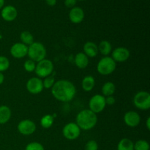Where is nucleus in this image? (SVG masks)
Masks as SVG:
<instances>
[{"label":"nucleus","mask_w":150,"mask_h":150,"mask_svg":"<svg viewBox=\"0 0 150 150\" xmlns=\"http://www.w3.org/2000/svg\"><path fill=\"white\" fill-rule=\"evenodd\" d=\"M54 71V63L50 59L45 58L36 63L35 73L37 75V77L40 79H44L47 76H51Z\"/></svg>","instance_id":"nucleus-5"},{"label":"nucleus","mask_w":150,"mask_h":150,"mask_svg":"<svg viewBox=\"0 0 150 150\" xmlns=\"http://www.w3.org/2000/svg\"><path fill=\"white\" fill-rule=\"evenodd\" d=\"M2 38H3V36H2V33H1V30H0V40H1L2 39Z\"/></svg>","instance_id":"nucleus-37"},{"label":"nucleus","mask_w":150,"mask_h":150,"mask_svg":"<svg viewBox=\"0 0 150 150\" xmlns=\"http://www.w3.org/2000/svg\"><path fill=\"white\" fill-rule=\"evenodd\" d=\"M26 88L32 95H38L44 89L42 80L38 77H32L27 81Z\"/></svg>","instance_id":"nucleus-10"},{"label":"nucleus","mask_w":150,"mask_h":150,"mask_svg":"<svg viewBox=\"0 0 150 150\" xmlns=\"http://www.w3.org/2000/svg\"><path fill=\"white\" fill-rule=\"evenodd\" d=\"M12 117V111L7 105H0V125L8 122Z\"/></svg>","instance_id":"nucleus-18"},{"label":"nucleus","mask_w":150,"mask_h":150,"mask_svg":"<svg viewBox=\"0 0 150 150\" xmlns=\"http://www.w3.org/2000/svg\"><path fill=\"white\" fill-rule=\"evenodd\" d=\"M25 150H45V149L42 144L34 142L28 144L26 146Z\"/></svg>","instance_id":"nucleus-29"},{"label":"nucleus","mask_w":150,"mask_h":150,"mask_svg":"<svg viewBox=\"0 0 150 150\" xmlns=\"http://www.w3.org/2000/svg\"><path fill=\"white\" fill-rule=\"evenodd\" d=\"M74 62L78 68L81 69V70H83V69L86 68L89 65V57L83 52H79L75 56Z\"/></svg>","instance_id":"nucleus-17"},{"label":"nucleus","mask_w":150,"mask_h":150,"mask_svg":"<svg viewBox=\"0 0 150 150\" xmlns=\"http://www.w3.org/2000/svg\"><path fill=\"white\" fill-rule=\"evenodd\" d=\"M56 80L54 76L51 75L49 76H47V77L44 78V79L42 80V84H43V88L46 89H51L53 87V86L55 83Z\"/></svg>","instance_id":"nucleus-26"},{"label":"nucleus","mask_w":150,"mask_h":150,"mask_svg":"<svg viewBox=\"0 0 150 150\" xmlns=\"http://www.w3.org/2000/svg\"><path fill=\"white\" fill-rule=\"evenodd\" d=\"M78 1V0H77ZM79 1H84V0H79Z\"/></svg>","instance_id":"nucleus-38"},{"label":"nucleus","mask_w":150,"mask_h":150,"mask_svg":"<svg viewBox=\"0 0 150 150\" xmlns=\"http://www.w3.org/2000/svg\"><path fill=\"white\" fill-rule=\"evenodd\" d=\"M4 81V76L3 73H0V85L2 84Z\"/></svg>","instance_id":"nucleus-35"},{"label":"nucleus","mask_w":150,"mask_h":150,"mask_svg":"<svg viewBox=\"0 0 150 150\" xmlns=\"http://www.w3.org/2000/svg\"><path fill=\"white\" fill-rule=\"evenodd\" d=\"M85 17L84 11L80 7H74L70 9L69 12V19L74 24L81 23Z\"/></svg>","instance_id":"nucleus-15"},{"label":"nucleus","mask_w":150,"mask_h":150,"mask_svg":"<svg viewBox=\"0 0 150 150\" xmlns=\"http://www.w3.org/2000/svg\"><path fill=\"white\" fill-rule=\"evenodd\" d=\"M150 146L147 141L140 139L134 143V150H149Z\"/></svg>","instance_id":"nucleus-25"},{"label":"nucleus","mask_w":150,"mask_h":150,"mask_svg":"<svg viewBox=\"0 0 150 150\" xmlns=\"http://www.w3.org/2000/svg\"><path fill=\"white\" fill-rule=\"evenodd\" d=\"M54 122V118L52 114H45L40 119V125L42 128L48 129L53 125Z\"/></svg>","instance_id":"nucleus-23"},{"label":"nucleus","mask_w":150,"mask_h":150,"mask_svg":"<svg viewBox=\"0 0 150 150\" xmlns=\"http://www.w3.org/2000/svg\"><path fill=\"white\" fill-rule=\"evenodd\" d=\"M10 65L9 59L5 56H0V73L7 71Z\"/></svg>","instance_id":"nucleus-27"},{"label":"nucleus","mask_w":150,"mask_h":150,"mask_svg":"<svg viewBox=\"0 0 150 150\" xmlns=\"http://www.w3.org/2000/svg\"><path fill=\"white\" fill-rule=\"evenodd\" d=\"M81 130L76 122H69L62 128V135L66 139L73 141L77 139L81 135Z\"/></svg>","instance_id":"nucleus-8"},{"label":"nucleus","mask_w":150,"mask_h":150,"mask_svg":"<svg viewBox=\"0 0 150 150\" xmlns=\"http://www.w3.org/2000/svg\"><path fill=\"white\" fill-rule=\"evenodd\" d=\"M46 55V48L41 42H34L28 46L27 56L30 59L33 60L36 63L45 59Z\"/></svg>","instance_id":"nucleus-3"},{"label":"nucleus","mask_w":150,"mask_h":150,"mask_svg":"<svg viewBox=\"0 0 150 150\" xmlns=\"http://www.w3.org/2000/svg\"><path fill=\"white\" fill-rule=\"evenodd\" d=\"M64 5L67 8H73L76 7V4L77 3V0H64Z\"/></svg>","instance_id":"nucleus-31"},{"label":"nucleus","mask_w":150,"mask_h":150,"mask_svg":"<svg viewBox=\"0 0 150 150\" xmlns=\"http://www.w3.org/2000/svg\"><path fill=\"white\" fill-rule=\"evenodd\" d=\"M133 104L139 110L146 111L150 108V94L146 91H140L134 95Z\"/></svg>","instance_id":"nucleus-6"},{"label":"nucleus","mask_w":150,"mask_h":150,"mask_svg":"<svg viewBox=\"0 0 150 150\" xmlns=\"http://www.w3.org/2000/svg\"><path fill=\"white\" fill-rule=\"evenodd\" d=\"M20 39L21 41V42L27 45V46H29V45H30L31 44H32L35 42L34 41L33 35L29 31H23V32H22L20 35Z\"/></svg>","instance_id":"nucleus-24"},{"label":"nucleus","mask_w":150,"mask_h":150,"mask_svg":"<svg viewBox=\"0 0 150 150\" xmlns=\"http://www.w3.org/2000/svg\"><path fill=\"white\" fill-rule=\"evenodd\" d=\"M130 57V52L125 47H117L111 51V58L116 62H125Z\"/></svg>","instance_id":"nucleus-11"},{"label":"nucleus","mask_w":150,"mask_h":150,"mask_svg":"<svg viewBox=\"0 0 150 150\" xmlns=\"http://www.w3.org/2000/svg\"><path fill=\"white\" fill-rule=\"evenodd\" d=\"M98 52L100 53L103 57H108L112 51V45L109 41L104 40H102L98 45Z\"/></svg>","instance_id":"nucleus-20"},{"label":"nucleus","mask_w":150,"mask_h":150,"mask_svg":"<svg viewBox=\"0 0 150 150\" xmlns=\"http://www.w3.org/2000/svg\"><path fill=\"white\" fill-rule=\"evenodd\" d=\"M57 0H45V2L50 7H54L57 4Z\"/></svg>","instance_id":"nucleus-33"},{"label":"nucleus","mask_w":150,"mask_h":150,"mask_svg":"<svg viewBox=\"0 0 150 150\" xmlns=\"http://www.w3.org/2000/svg\"><path fill=\"white\" fill-rule=\"evenodd\" d=\"M84 150H98V144L95 140H89L85 144Z\"/></svg>","instance_id":"nucleus-30"},{"label":"nucleus","mask_w":150,"mask_h":150,"mask_svg":"<svg viewBox=\"0 0 150 150\" xmlns=\"http://www.w3.org/2000/svg\"><path fill=\"white\" fill-rule=\"evenodd\" d=\"M117 68V62L111 57H103L97 64V71L102 76H108L114 73Z\"/></svg>","instance_id":"nucleus-4"},{"label":"nucleus","mask_w":150,"mask_h":150,"mask_svg":"<svg viewBox=\"0 0 150 150\" xmlns=\"http://www.w3.org/2000/svg\"><path fill=\"white\" fill-rule=\"evenodd\" d=\"M35 67H36V62H34L33 60L29 59L26 60L24 62V64H23V68L26 70L27 73H32V72H35Z\"/></svg>","instance_id":"nucleus-28"},{"label":"nucleus","mask_w":150,"mask_h":150,"mask_svg":"<svg viewBox=\"0 0 150 150\" xmlns=\"http://www.w3.org/2000/svg\"><path fill=\"white\" fill-rule=\"evenodd\" d=\"M124 122L130 127H136L139 125L141 122V117L139 114L134 111H129L125 114Z\"/></svg>","instance_id":"nucleus-13"},{"label":"nucleus","mask_w":150,"mask_h":150,"mask_svg":"<svg viewBox=\"0 0 150 150\" xmlns=\"http://www.w3.org/2000/svg\"><path fill=\"white\" fill-rule=\"evenodd\" d=\"M116 103V99L114 97V95L112 96H108L105 98V103L106 105H113Z\"/></svg>","instance_id":"nucleus-32"},{"label":"nucleus","mask_w":150,"mask_h":150,"mask_svg":"<svg viewBox=\"0 0 150 150\" xmlns=\"http://www.w3.org/2000/svg\"><path fill=\"white\" fill-rule=\"evenodd\" d=\"M116 91V86L113 82L111 81H107L103 85L102 89H101V92H102V95L104 97H108L112 96L114 95Z\"/></svg>","instance_id":"nucleus-21"},{"label":"nucleus","mask_w":150,"mask_h":150,"mask_svg":"<svg viewBox=\"0 0 150 150\" xmlns=\"http://www.w3.org/2000/svg\"><path fill=\"white\" fill-rule=\"evenodd\" d=\"M53 97L57 100L67 103L73 100L76 94V87L74 83L67 79H61L55 82L51 89Z\"/></svg>","instance_id":"nucleus-1"},{"label":"nucleus","mask_w":150,"mask_h":150,"mask_svg":"<svg viewBox=\"0 0 150 150\" xmlns=\"http://www.w3.org/2000/svg\"><path fill=\"white\" fill-rule=\"evenodd\" d=\"M117 150H134V143L127 138H123L117 144Z\"/></svg>","instance_id":"nucleus-22"},{"label":"nucleus","mask_w":150,"mask_h":150,"mask_svg":"<svg viewBox=\"0 0 150 150\" xmlns=\"http://www.w3.org/2000/svg\"><path fill=\"white\" fill-rule=\"evenodd\" d=\"M95 86V79L91 75L86 76L81 81V87L85 92H91Z\"/></svg>","instance_id":"nucleus-19"},{"label":"nucleus","mask_w":150,"mask_h":150,"mask_svg":"<svg viewBox=\"0 0 150 150\" xmlns=\"http://www.w3.org/2000/svg\"><path fill=\"white\" fill-rule=\"evenodd\" d=\"M146 127L148 130H150V117H147L146 120Z\"/></svg>","instance_id":"nucleus-34"},{"label":"nucleus","mask_w":150,"mask_h":150,"mask_svg":"<svg viewBox=\"0 0 150 150\" xmlns=\"http://www.w3.org/2000/svg\"><path fill=\"white\" fill-rule=\"evenodd\" d=\"M18 16V10L14 6H4L1 10V17L5 21L10 22L16 20Z\"/></svg>","instance_id":"nucleus-14"},{"label":"nucleus","mask_w":150,"mask_h":150,"mask_svg":"<svg viewBox=\"0 0 150 150\" xmlns=\"http://www.w3.org/2000/svg\"><path fill=\"white\" fill-rule=\"evenodd\" d=\"M106 107L105 97L103 95H95L90 98L89 101V109L98 114L103 112Z\"/></svg>","instance_id":"nucleus-7"},{"label":"nucleus","mask_w":150,"mask_h":150,"mask_svg":"<svg viewBox=\"0 0 150 150\" xmlns=\"http://www.w3.org/2000/svg\"><path fill=\"white\" fill-rule=\"evenodd\" d=\"M4 5V0H0V10L3 8Z\"/></svg>","instance_id":"nucleus-36"},{"label":"nucleus","mask_w":150,"mask_h":150,"mask_svg":"<svg viewBox=\"0 0 150 150\" xmlns=\"http://www.w3.org/2000/svg\"><path fill=\"white\" fill-rule=\"evenodd\" d=\"M10 52L13 58L20 59L27 56L28 46L21 42H16L10 47Z\"/></svg>","instance_id":"nucleus-12"},{"label":"nucleus","mask_w":150,"mask_h":150,"mask_svg":"<svg viewBox=\"0 0 150 150\" xmlns=\"http://www.w3.org/2000/svg\"><path fill=\"white\" fill-rule=\"evenodd\" d=\"M83 52L89 58H95L98 54V47L96 43L92 41H88L83 45Z\"/></svg>","instance_id":"nucleus-16"},{"label":"nucleus","mask_w":150,"mask_h":150,"mask_svg":"<svg viewBox=\"0 0 150 150\" xmlns=\"http://www.w3.org/2000/svg\"><path fill=\"white\" fill-rule=\"evenodd\" d=\"M76 123L82 130H90L96 126L98 123L97 114L88 109H83L76 115Z\"/></svg>","instance_id":"nucleus-2"},{"label":"nucleus","mask_w":150,"mask_h":150,"mask_svg":"<svg viewBox=\"0 0 150 150\" xmlns=\"http://www.w3.org/2000/svg\"><path fill=\"white\" fill-rule=\"evenodd\" d=\"M18 131L23 136H31L36 131L37 126L35 122L31 120H23L17 126Z\"/></svg>","instance_id":"nucleus-9"}]
</instances>
